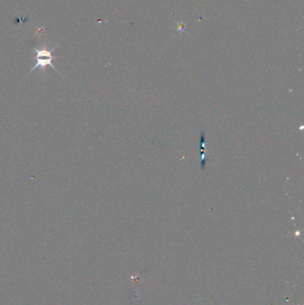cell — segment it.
Here are the masks:
<instances>
[{"mask_svg":"<svg viewBox=\"0 0 304 305\" xmlns=\"http://www.w3.org/2000/svg\"><path fill=\"white\" fill-rule=\"evenodd\" d=\"M55 50V48H52L51 50H49L46 47H43L41 48H34L35 55V65L30 70V72L28 73L27 76L33 72L36 69H39L40 71H45L48 66H50L52 68L55 70V72H58V70L55 68V66L53 65V61L55 60V56L52 55L53 51ZM26 76V77H27Z\"/></svg>","mask_w":304,"mask_h":305,"instance_id":"cell-1","label":"cell"}]
</instances>
